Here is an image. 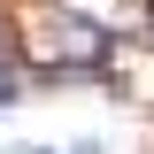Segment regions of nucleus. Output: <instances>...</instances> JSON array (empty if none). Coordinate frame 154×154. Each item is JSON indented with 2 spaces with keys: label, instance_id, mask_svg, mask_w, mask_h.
I'll use <instances>...</instances> for the list:
<instances>
[{
  "label": "nucleus",
  "instance_id": "obj_1",
  "mask_svg": "<svg viewBox=\"0 0 154 154\" xmlns=\"http://www.w3.org/2000/svg\"><path fill=\"white\" fill-rule=\"evenodd\" d=\"M8 108H16V77H0V116H8Z\"/></svg>",
  "mask_w": 154,
  "mask_h": 154
},
{
  "label": "nucleus",
  "instance_id": "obj_2",
  "mask_svg": "<svg viewBox=\"0 0 154 154\" xmlns=\"http://www.w3.org/2000/svg\"><path fill=\"white\" fill-rule=\"evenodd\" d=\"M69 154H108V146H100V139H77V146H69Z\"/></svg>",
  "mask_w": 154,
  "mask_h": 154
},
{
  "label": "nucleus",
  "instance_id": "obj_3",
  "mask_svg": "<svg viewBox=\"0 0 154 154\" xmlns=\"http://www.w3.org/2000/svg\"><path fill=\"white\" fill-rule=\"evenodd\" d=\"M16 154H54V146H16Z\"/></svg>",
  "mask_w": 154,
  "mask_h": 154
}]
</instances>
